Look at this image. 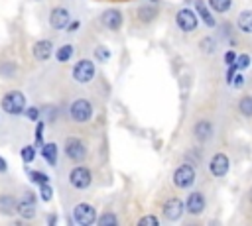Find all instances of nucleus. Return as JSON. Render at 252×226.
<instances>
[{
	"instance_id": "nucleus-1",
	"label": "nucleus",
	"mask_w": 252,
	"mask_h": 226,
	"mask_svg": "<svg viewBox=\"0 0 252 226\" xmlns=\"http://www.w3.org/2000/svg\"><path fill=\"white\" fill-rule=\"evenodd\" d=\"M195 181H197V169H195V165H191V163H187V161L179 163V165L173 169V173H171V183H173L177 189L187 191V189H191V187L195 185Z\"/></svg>"
},
{
	"instance_id": "nucleus-2",
	"label": "nucleus",
	"mask_w": 252,
	"mask_h": 226,
	"mask_svg": "<svg viewBox=\"0 0 252 226\" xmlns=\"http://www.w3.org/2000/svg\"><path fill=\"white\" fill-rule=\"evenodd\" d=\"M94 116V108H93V102L85 96H79L75 98L71 104H69V118L77 124H87L91 122Z\"/></svg>"
},
{
	"instance_id": "nucleus-3",
	"label": "nucleus",
	"mask_w": 252,
	"mask_h": 226,
	"mask_svg": "<svg viewBox=\"0 0 252 226\" xmlns=\"http://www.w3.org/2000/svg\"><path fill=\"white\" fill-rule=\"evenodd\" d=\"M0 106H2V110H4L6 114H10V116H20V114H24V110H26V106H28V100H26V94H24V92H20V90H8V92L2 96Z\"/></svg>"
},
{
	"instance_id": "nucleus-4",
	"label": "nucleus",
	"mask_w": 252,
	"mask_h": 226,
	"mask_svg": "<svg viewBox=\"0 0 252 226\" xmlns=\"http://www.w3.org/2000/svg\"><path fill=\"white\" fill-rule=\"evenodd\" d=\"M63 153H65V157H67L69 161H73V163H83V161L87 159L89 147H87V143H85L81 138L69 136V138H65V141H63Z\"/></svg>"
},
{
	"instance_id": "nucleus-5",
	"label": "nucleus",
	"mask_w": 252,
	"mask_h": 226,
	"mask_svg": "<svg viewBox=\"0 0 252 226\" xmlns=\"http://www.w3.org/2000/svg\"><path fill=\"white\" fill-rule=\"evenodd\" d=\"M199 16L193 8H179L175 14V26L183 33H193L199 28Z\"/></svg>"
},
{
	"instance_id": "nucleus-6",
	"label": "nucleus",
	"mask_w": 252,
	"mask_h": 226,
	"mask_svg": "<svg viewBox=\"0 0 252 226\" xmlns=\"http://www.w3.org/2000/svg\"><path fill=\"white\" fill-rule=\"evenodd\" d=\"M185 212V202L179 197H169L161 204V220L165 222H179Z\"/></svg>"
},
{
	"instance_id": "nucleus-7",
	"label": "nucleus",
	"mask_w": 252,
	"mask_h": 226,
	"mask_svg": "<svg viewBox=\"0 0 252 226\" xmlns=\"http://www.w3.org/2000/svg\"><path fill=\"white\" fill-rule=\"evenodd\" d=\"M69 185L77 191H85L93 185V173L87 165H75L71 171H69Z\"/></svg>"
},
{
	"instance_id": "nucleus-8",
	"label": "nucleus",
	"mask_w": 252,
	"mask_h": 226,
	"mask_svg": "<svg viewBox=\"0 0 252 226\" xmlns=\"http://www.w3.org/2000/svg\"><path fill=\"white\" fill-rule=\"evenodd\" d=\"M71 75H73V79H75L79 85H87V83H91V81L94 79V75H96V65H94V61H91V59H79V61L73 65Z\"/></svg>"
},
{
	"instance_id": "nucleus-9",
	"label": "nucleus",
	"mask_w": 252,
	"mask_h": 226,
	"mask_svg": "<svg viewBox=\"0 0 252 226\" xmlns=\"http://www.w3.org/2000/svg\"><path fill=\"white\" fill-rule=\"evenodd\" d=\"M71 214H73L71 220H73L75 224H79V226H91V224H94L96 218H98L96 208H94L93 204H89V202H79V204H75Z\"/></svg>"
},
{
	"instance_id": "nucleus-10",
	"label": "nucleus",
	"mask_w": 252,
	"mask_h": 226,
	"mask_svg": "<svg viewBox=\"0 0 252 226\" xmlns=\"http://www.w3.org/2000/svg\"><path fill=\"white\" fill-rule=\"evenodd\" d=\"M98 24H100L106 31H118V29H122V26H124V14H122V10H118V8H106V10H102V14L98 16Z\"/></svg>"
},
{
	"instance_id": "nucleus-11",
	"label": "nucleus",
	"mask_w": 252,
	"mask_h": 226,
	"mask_svg": "<svg viewBox=\"0 0 252 226\" xmlns=\"http://www.w3.org/2000/svg\"><path fill=\"white\" fill-rule=\"evenodd\" d=\"M35 202H37L35 193L26 191L24 197H22V198L18 200V204H16V214H18L20 218H24V220H32V218H35V214H37Z\"/></svg>"
},
{
	"instance_id": "nucleus-12",
	"label": "nucleus",
	"mask_w": 252,
	"mask_h": 226,
	"mask_svg": "<svg viewBox=\"0 0 252 226\" xmlns=\"http://www.w3.org/2000/svg\"><path fill=\"white\" fill-rule=\"evenodd\" d=\"M191 134H193V140L197 143H209L213 140V136H215V124L209 118H199L193 124Z\"/></svg>"
},
{
	"instance_id": "nucleus-13",
	"label": "nucleus",
	"mask_w": 252,
	"mask_h": 226,
	"mask_svg": "<svg viewBox=\"0 0 252 226\" xmlns=\"http://www.w3.org/2000/svg\"><path fill=\"white\" fill-rule=\"evenodd\" d=\"M228 169H230V159L226 153L222 151H217L213 153V157L209 159V173L215 177V179H224L228 175Z\"/></svg>"
},
{
	"instance_id": "nucleus-14",
	"label": "nucleus",
	"mask_w": 252,
	"mask_h": 226,
	"mask_svg": "<svg viewBox=\"0 0 252 226\" xmlns=\"http://www.w3.org/2000/svg\"><path fill=\"white\" fill-rule=\"evenodd\" d=\"M207 208V197L203 191H191L185 198V212L191 216H201Z\"/></svg>"
},
{
	"instance_id": "nucleus-15",
	"label": "nucleus",
	"mask_w": 252,
	"mask_h": 226,
	"mask_svg": "<svg viewBox=\"0 0 252 226\" xmlns=\"http://www.w3.org/2000/svg\"><path fill=\"white\" fill-rule=\"evenodd\" d=\"M49 26H51V29H55V31H61V29H65L67 26H69V22H71V14H69V10L67 8H63V6H55L51 12H49Z\"/></svg>"
},
{
	"instance_id": "nucleus-16",
	"label": "nucleus",
	"mask_w": 252,
	"mask_h": 226,
	"mask_svg": "<svg viewBox=\"0 0 252 226\" xmlns=\"http://www.w3.org/2000/svg\"><path fill=\"white\" fill-rule=\"evenodd\" d=\"M136 18H138L140 24L148 26V24H152V22H156L159 18V6L154 4V2H144V4H140L136 8Z\"/></svg>"
},
{
	"instance_id": "nucleus-17",
	"label": "nucleus",
	"mask_w": 252,
	"mask_h": 226,
	"mask_svg": "<svg viewBox=\"0 0 252 226\" xmlns=\"http://www.w3.org/2000/svg\"><path fill=\"white\" fill-rule=\"evenodd\" d=\"M193 10L197 12V16H199V20L207 26V28H211V29H215L217 28V18H215V12L209 8V4L205 2V0H195V4H193Z\"/></svg>"
},
{
	"instance_id": "nucleus-18",
	"label": "nucleus",
	"mask_w": 252,
	"mask_h": 226,
	"mask_svg": "<svg viewBox=\"0 0 252 226\" xmlns=\"http://www.w3.org/2000/svg\"><path fill=\"white\" fill-rule=\"evenodd\" d=\"M53 53H55V49H53V43L49 39H39L32 47V55L37 61H47V59L53 57Z\"/></svg>"
},
{
	"instance_id": "nucleus-19",
	"label": "nucleus",
	"mask_w": 252,
	"mask_h": 226,
	"mask_svg": "<svg viewBox=\"0 0 252 226\" xmlns=\"http://www.w3.org/2000/svg\"><path fill=\"white\" fill-rule=\"evenodd\" d=\"M39 153H41V157L47 161V165H51V167L57 165V159H59V147H57V143H53V141H43V145L39 147Z\"/></svg>"
},
{
	"instance_id": "nucleus-20",
	"label": "nucleus",
	"mask_w": 252,
	"mask_h": 226,
	"mask_svg": "<svg viewBox=\"0 0 252 226\" xmlns=\"http://www.w3.org/2000/svg\"><path fill=\"white\" fill-rule=\"evenodd\" d=\"M236 28H238L242 33H246V35L252 33V10H242V12L238 14V18H236Z\"/></svg>"
},
{
	"instance_id": "nucleus-21",
	"label": "nucleus",
	"mask_w": 252,
	"mask_h": 226,
	"mask_svg": "<svg viewBox=\"0 0 252 226\" xmlns=\"http://www.w3.org/2000/svg\"><path fill=\"white\" fill-rule=\"evenodd\" d=\"M217 47H219V39H217L215 35H205V37H201V41H199V49H201V53H205V55H215V53H217Z\"/></svg>"
},
{
	"instance_id": "nucleus-22",
	"label": "nucleus",
	"mask_w": 252,
	"mask_h": 226,
	"mask_svg": "<svg viewBox=\"0 0 252 226\" xmlns=\"http://www.w3.org/2000/svg\"><path fill=\"white\" fill-rule=\"evenodd\" d=\"M215 29H217V35H215V37H217L219 41H228V39L234 35V26H232L230 22H226V20L220 22V24H217Z\"/></svg>"
},
{
	"instance_id": "nucleus-23",
	"label": "nucleus",
	"mask_w": 252,
	"mask_h": 226,
	"mask_svg": "<svg viewBox=\"0 0 252 226\" xmlns=\"http://www.w3.org/2000/svg\"><path fill=\"white\" fill-rule=\"evenodd\" d=\"M55 59L59 61V63H67V61H71L73 59V55H75V47L71 45V43H63V45H59L57 49H55Z\"/></svg>"
},
{
	"instance_id": "nucleus-24",
	"label": "nucleus",
	"mask_w": 252,
	"mask_h": 226,
	"mask_svg": "<svg viewBox=\"0 0 252 226\" xmlns=\"http://www.w3.org/2000/svg\"><path fill=\"white\" fill-rule=\"evenodd\" d=\"M236 110L240 116L244 118H252V94H244L238 98V104H236Z\"/></svg>"
},
{
	"instance_id": "nucleus-25",
	"label": "nucleus",
	"mask_w": 252,
	"mask_h": 226,
	"mask_svg": "<svg viewBox=\"0 0 252 226\" xmlns=\"http://www.w3.org/2000/svg\"><path fill=\"white\" fill-rule=\"evenodd\" d=\"M18 200L12 195H0V212L2 214H14Z\"/></svg>"
},
{
	"instance_id": "nucleus-26",
	"label": "nucleus",
	"mask_w": 252,
	"mask_h": 226,
	"mask_svg": "<svg viewBox=\"0 0 252 226\" xmlns=\"http://www.w3.org/2000/svg\"><path fill=\"white\" fill-rule=\"evenodd\" d=\"M207 4L215 14H226L232 8V0H207Z\"/></svg>"
},
{
	"instance_id": "nucleus-27",
	"label": "nucleus",
	"mask_w": 252,
	"mask_h": 226,
	"mask_svg": "<svg viewBox=\"0 0 252 226\" xmlns=\"http://www.w3.org/2000/svg\"><path fill=\"white\" fill-rule=\"evenodd\" d=\"M98 226H118V216L114 210H104L98 218H96Z\"/></svg>"
},
{
	"instance_id": "nucleus-28",
	"label": "nucleus",
	"mask_w": 252,
	"mask_h": 226,
	"mask_svg": "<svg viewBox=\"0 0 252 226\" xmlns=\"http://www.w3.org/2000/svg\"><path fill=\"white\" fill-rule=\"evenodd\" d=\"M93 55H94V59H96L98 63H108V61L112 59V51H110L106 45H96V47L93 49Z\"/></svg>"
},
{
	"instance_id": "nucleus-29",
	"label": "nucleus",
	"mask_w": 252,
	"mask_h": 226,
	"mask_svg": "<svg viewBox=\"0 0 252 226\" xmlns=\"http://www.w3.org/2000/svg\"><path fill=\"white\" fill-rule=\"evenodd\" d=\"M183 161L191 163V165H199L201 163V147H189L185 153H183Z\"/></svg>"
},
{
	"instance_id": "nucleus-30",
	"label": "nucleus",
	"mask_w": 252,
	"mask_h": 226,
	"mask_svg": "<svg viewBox=\"0 0 252 226\" xmlns=\"http://www.w3.org/2000/svg\"><path fill=\"white\" fill-rule=\"evenodd\" d=\"M161 224V218L158 214H144L136 220V226H159Z\"/></svg>"
},
{
	"instance_id": "nucleus-31",
	"label": "nucleus",
	"mask_w": 252,
	"mask_h": 226,
	"mask_svg": "<svg viewBox=\"0 0 252 226\" xmlns=\"http://www.w3.org/2000/svg\"><path fill=\"white\" fill-rule=\"evenodd\" d=\"M28 177H30V181L33 183V185H43V183H49V175L47 173H43V171H35V169H32V171H28Z\"/></svg>"
},
{
	"instance_id": "nucleus-32",
	"label": "nucleus",
	"mask_w": 252,
	"mask_h": 226,
	"mask_svg": "<svg viewBox=\"0 0 252 226\" xmlns=\"http://www.w3.org/2000/svg\"><path fill=\"white\" fill-rule=\"evenodd\" d=\"M35 145H24L22 149H20V157H22V161L24 163H32L33 159H35Z\"/></svg>"
},
{
	"instance_id": "nucleus-33",
	"label": "nucleus",
	"mask_w": 252,
	"mask_h": 226,
	"mask_svg": "<svg viewBox=\"0 0 252 226\" xmlns=\"http://www.w3.org/2000/svg\"><path fill=\"white\" fill-rule=\"evenodd\" d=\"M250 63H252V59H250V55H248V53H238V55H236L234 65H236V69H238V71L248 69V67H250Z\"/></svg>"
},
{
	"instance_id": "nucleus-34",
	"label": "nucleus",
	"mask_w": 252,
	"mask_h": 226,
	"mask_svg": "<svg viewBox=\"0 0 252 226\" xmlns=\"http://www.w3.org/2000/svg\"><path fill=\"white\" fill-rule=\"evenodd\" d=\"M43 128H45V122L43 120H37L35 122V147H41L43 145Z\"/></svg>"
},
{
	"instance_id": "nucleus-35",
	"label": "nucleus",
	"mask_w": 252,
	"mask_h": 226,
	"mask_svg": "<svg viewBox=\"0 0 252 226\" xmlns=\"http://www.w3.org/2000/svg\"><path fill=\"white\" fill-rule=\"evenodd\" d=\"M39 198H41V200H45V202H49V200L53 198V189H51V185H49V183L39 185Z\"/></svg>"
},
{
	"instance_id": "nucleus-36",
	"label": "nucleus",
	"mask_w": 252,
	"mask_h": 226,
	"mask_svg": "<svg viewBox=\"0 0 252 226\" xmlns=\"http://www.w3.org/2000/svg\"><path fill=\"white\" fill-rule=\"evenodd\" d=\"M24 116H26L28 120H32V122H37V120H39V116H41V110H39L37 106H26Z\"/></svg>"
},
{
	"instance_id": "nucleus-37",
	"label": "nucleus",
	"mask_w": 252,
	"mask_h": 226,
	"mask_svg": "<svg viewBox=\"0 0 252 226\" xmlns=\"http://www.w3.org/2000/svg\"><path fill=\"white\" fill-rule=\"evenodd\" d=\"M16 63H0V75L2 77H14L16 75Z\"/></svg>"
},
{
	"instance_id": "nucleus-38",
	"label": "nucleus",
	"mask_w": 252,
	"mask_h": 226,
	"mask_svg": "<svg viewBox=\"0 0 252 226\" xmlns=\"http://www.w3.org/2000/svg\"><path fill=\"white\" fill-rule=\"evenodd\" d=\"M236 49L234 47H230V49H226L224 51V55H222V61H224V65H230V63H234L236 61Z\"/></svg>"
},
{
	"instance_id": "nucleus-39",
	"label": "nucleus",
	"mask_w": 252,
	"mask_h": 226,
	"mask_svg": "<svg viewBox=\"0 0 252 226\" xmlns=\"http://www.w3.org/2000/svg\"><path fill=\"white\" fill-rule=\"evenodd\" d=\"M244 83H246V79H244L242 71H238V73L232 77V83H230V86H234V88H242V86H244Z\"/></svg>"
},
{
	"instance_id": "nucleus-40",
	"label": "nucleus",
	"mask_w": 252,
	"mask_h": 226,
	"mask_svg": "<svg viewBox=\"0 0 252 226\" xmlns=\"http://www.w3.org/2000/svg\"><path fill=\"white\" fill-rule=\"evenodd\" d=\"M238 73V69H236V65L234 63H230V65H226V73H224V81L230 85L232 83V77Z\"/></svg>"
},
{
	"instance_id": "nucleus-41",
	"label": "nucleus",
	"mask_w": 252,
	"mask_h": 226,
	"mask_svg": "<svg viewBox=\"0 0 252 226\" xmlns=\"http://www.w3.org/2000/svg\"><path fill=\"white\" fill-rule=\"evenodd\" d=\"M77 29H81V20H71L69 26L65 28V31H69V33H73V31H77Z\"/></svg>"
},
{
	"instance_id": "nucleus-42",
	"label": "nucleus",
	"mask_w": 252,
	"mask_h": 226,
	"mask_svg": "<svg viewBox=\"0 0 252 226\" xmlns=\"http://www.w3.org/2000/svg\"><path fill=\"white\" fill-rule=\"evenodd\" d=\"M8 171V163H6V159L0 155V173H6Z\"/></svg>"
},
{
	"instance_id": "nucleus-43",
	"label": "nucleus",
	"mask_w": 252,
	"mask_h": 226,
	"mask_svg": "<svg viewBox=\"0 0 252 226\" xmlns=\"http://www.w3.org/2000/svg\"><path fill=\"white\" fill-rule=\"evenodd\" d=\"M47 224H49V226H55V224H57V214H49V216H47Z\"/></svg>"
},
{
	"instance_id": "nucleus-44",
	"label": "nucleus",
	"mask_w": 252,
	"mask_h": 226,
	"mask_svg": "<svg viewBox=\"0 0 252 226\" xmlns=\"http://www.w3.org/2000/svg\"><path fill=\"white\" fill-rule=\"evenodd\" d=\"M248 200H250V204H252V185H250V189H248Z\"/></svg>"
},
{
	"instance_id": "nucleus-45",
	"label": "nucleus",
	"mask_w": 252,
	"mask_h": 226,
	"mask_svg": "<svg viewBox=\"0 0 252 226\" xmlns=\"http://www.w3.org/2000/svg\"><path fill=\"white\" fill-rule=\"evenodd\" d=\"M148 2H154V4H159V0H148Z\"/></svg>"
}]
</instances>
